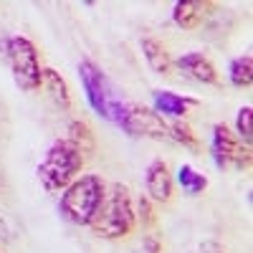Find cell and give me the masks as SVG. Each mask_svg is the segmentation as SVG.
I'll use <instances>...</instances> for the list:
<instances>
[{"mask_svg": "<svg viewBox=\"0 0 253 253\" xmlns=\"http://www.w3.org/2000/svg\"><path fill=\"white\" fill-rule=\"evenodd\" d=\"M89 228L99 238H109V241L129 238L137 228V215L132 210L129 190L124 185H114L112 193H107V198H104V205L99 208V213Z\"/></svg>", "mask_w": 253, "mask_h": 253, "instance_id": "1", "label": "cell"}, {"mask_svg": "<svg viewBox=\"0 0 253 253\" xmlns=\"http://www.w3.org/2000/svg\"><path fill=\"white\" fill-rule=\"evenodd\" d=\"M107 198V185L99 175H81L76 177L61 198V213L74 225H91L99 208Z\"/></svg>", "mask_w": 253, "mask_h": 253, "instance_id": "2", "label": "cell"}, {"mask_svg": "<svg viewBox=\"0 0 253 253\" xmlns=\"http://www.w3.org/2000/svg\"><path fill=\"white\" fill-rule=\"evenodd\" d=\"M84 167V152L69 139H56L38 165V180L48 193L66 190Z\"/></svg>", "mask_w": 253, "mask_h": 253, "instance_id": "3", "label": "cell"}, {"mask_svg": "<svg viewBox=\"0 0 253 253\" xmlns=\"http://www.w3.org/2000/svg\"><path fill=\"white\" fill-rule=\"evenodd\" d=\"M79 74H81V81H84V89H86V99L91 104V109L99 117L114 122L119 107L126 99H119L117 89L112 86V81L101 74V69L96 66L94 61H89V58L81 61L79 63Z\"/></svg>", "mask_w": 253, "mask_h": 253, "instance_id": "4", "label": "cell"}, {"mask_svg": "<svg viewBox=\"0 0 253 253\" xmlns=\"http://www.w3.org/2000/svg\"><path fill=\"white\" fill-rule=\"evenodd\" d=\"M8 58H10L13 79L23 91H36L43 84V69H41L38 48L33 46V41L23 36H13L8 41Z\"/></svg>", "mask_w": 253, "mask_h": 253, "instance_id": "5", "label": "cell"}, {"mask_svg": "<svg viewBox=\"0 0 253 253\" xmlns=\"http://www.w3.org/2000/svg\"><path fill=\"white\" fill-rule=\"evenodd\" d=\"M114 122L126 129L134 137H152V139H170V129H167V122L155 112V109H147L139 107L134 101H124Z\"/></svg>", "mask_w": 253, "mask_h": 253, "instance_id": "6", "label": "cell"}, {"mask_svg": "<svg viewBox=\"0 0 253 253\" xmlns=\"http://www.w3.org/2000/svg\"><path fill=\"white\" fill-rule=\"evenodd\" d=\"M210 150L213 160L220 170H248L251 167V144H243L225 124L213 126V137H210Z\"/></svg>", "mask_w": 253, "mask_h": 253, "instance_id": "7", "label": "cell"}, {"mask_svg": "<svg viewBox=\"0 0 253 253\" xmlns=\"http://www.w3.org/2000/svg\"><path fill=\"white\" fill-rule=\"evenodd\" d=\"M144 190H147V198L155 200V203H170L175 198V182H172V172H170V165L165 160H152L150 167L144 172Z\"/></svg>", "mask_w": 253, "mask_h": 253, "instance_id": "8", "label": "cell"}, {"mask_svg": "<svg viewBox=\"0 0 253 253\" xmlns=\"http://www.w3.org/2000/svg\"><path fill=\"white\" fill-rule=\"evenodd\" d=\"M175 66H177L185 76L195 79V81H200V84H220V74H218V69H215V63L210 61L205 53H200V51H193V53L180 56V58L175 61Z\"/></svg>", "mask_w": 253, "mask_h": 253, "instance_id": "9", "label": "cell"}, {"mask_svg": "<svg viewBox=\"0 0 253 253\" xmlns=\"http://www.w3.org/2000/svg\"><path fill=\"white\" fill-rule=\"evenodd\" d=\"M152 101H155V112L162 117H172V119H185L190 114V109L198 107V99H190V96H180V94H172V91H165V89H157L152 94Z\"/></svg>", "mask_w": 253, "mask_h": 253, "instance_id": "10", "label": "cell"}, {"mask_svg": "<svg viewBox=\"0 0 253 253\" xmlns=\"http://www.w3.org/2000/svg\"><path fill=\"white\" fill-rule=\"evenodd\" d=\"M215 8V3H210V0H180V3H175V10H172V18L175 23L185 31H193L198 28L205 15Z\"/></svg>", "mask_w": 253, "mask_h": 253, "instance_id": "11", "label": "cell"}, {"mask_svg": "<svg viewBox=\"0 0 253 253\" xmlns=\"http://www.w3.org/2000/svg\"><path fill=\"white\" fill-rule=\"evenodd\" d=\"M142 53H144L147 63H150V69H152L155 74H162V76L172 74L175 61H172L170 51H167V46L162 43L160 38H155V36H144V38H142Z\"/></svg>", "mask_w": 253, "mask_h": 253, "instance_id": "12", "label": "cell"}, {"mask_svg": "<svg viewBox=\"0 0 253 253\" xmlns=\"http://www.w3.org/2000/svg\"><path fill=\"white\" fill-rule=\"evenodd\" d=\"M43 84L51 94V99L63 109H71V94H69V84L63 81V76L53 69H43Z\"/></svg>", "mask_w": 253, "mask_h": 253, "instance_id": "13", "label": "cell"}, {"mask_svg": "<svg viewBox=\"0 0 253 253\" xmlns=\"http://www.w3.org/2000/svg\"><path fill=\"white\" fill-rule=\"evenodd\" d=\"M228 79L233 86L238 89H248L251 86V81H253V58L246 53V56H238L230 61V66H228Z\"/></svg>", "mask_w": 253, "mask_h": 253, "instance_id": "14", "label": "cell"}, {"mask_svg": "<svg viewBox=\"0 0 253 253\" xmlns=\"http://www.w3.org/2000/svg\"><path fill=\"white\" fill-rule=\"evenodd\" d=\"M177 180H180V185H182V190L187 195H203L208 190V177L203 172H198L195 167H190V165H182L177 170Z\"/></svg>", "mask_w": 253, "mask_h": 253, "instance_id": "15", "label": "cell"}, {"mask_svg": "<svg viewBox=\"0 0 253 253\" xmlns=\"http://www.w3.org/2000/svg\"><path fill=\"white\" fill-rule=\"evenodd\" d=\"M167 129H170V139L180 142L182 147H190V150H198V147H200L198 134L193 132V126H190L185 119H175V122H170V124H167Z\"/></svg>", "mask_w": 253, "mask_h": 253, "instance_id": "16", "label": "cell"}, {"mask_svg": "<svg viewBox=\"0 0 253 253\" xmlns=\"http://www.w3.org/2000/svg\"><path fill=\"white\" fill-rule=\"evenodd\" d=\"M69 142H74L81 152H91L94 150V134L89 129V124H84V122H71L69 124Z\"/></svg>", "mask_w": 253, "mask_h": 253, "instance_id": "17", "label": "cell"}, {"mask_svg": "<svg viewBox=\"0 0 253 253\" xmlns=\"http://www.w3.org/2000/svg\"><path fill=\"white\" fill-rule=\"evenodd\" d=\"M251 117H253V109H251V104H246V107H241V112H238V122H236V132H238V137L243 139V144H251V139H253V129H251Z\"/></svg>", "mask_w": 253, "mask_h": 253, "instance_id": "18", "label": "cell"}, {"mask_svg": "<svg viewBox=\"0 0 253 253\" xmlns=\"http://www.w3.org/2000/svg\"><path fill=\"white\" fill-rule=\"evenodd\" d=\"M134 215L142 223V228H152L157 223V215H155V208H152L150 198H139V213H134Z\"/></svg>", "mask_w": 253, "mask_h": 253, "instance_id": "19", "label": "cell"}, {"mask_svg": "<svg viewBox=\"0 0 253 253\" xmlns=\"http://www.w3.org/2000/svg\"><path fill=\"white\" fill-rule=\"evenodd\" d=\"M142 253H162V241L157 238V236H144V241H142Z\"/></svg>", "mask_w": 253, "mask_h": 253, "instance_id": "20", "label": "cell"}, {"mask_svg": "<svg viewBox=\"0 0 253 253\" xmlns=\"http://www.w3.org/2000/svg\"><path fill=\"white\" fill-rule=\"evenodd\" d=\"M200 253H228V251L218 241H205V243H200Z\"/></svg>", "mask_w": 253, "mask_h": 253, "instance_id": "21", "label": "cell"}]
</instances>
